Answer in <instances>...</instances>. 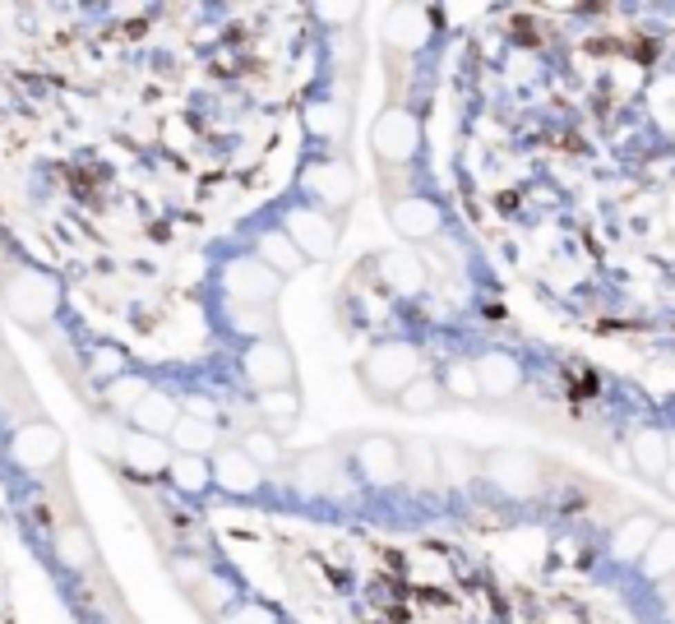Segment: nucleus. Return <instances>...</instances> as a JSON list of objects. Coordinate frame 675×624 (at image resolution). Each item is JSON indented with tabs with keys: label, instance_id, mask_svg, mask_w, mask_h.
Returning a JSON list of instances; mask_svg holds the SVG:
<instances>
[{
	"label": "nucleus",
	"instance_id": "nucleus-1",
	"mask_svg": "<svg viewBox=\"0 0 675 624\" xmlns=\"http://www.w3.org/2000/svg\"><path fill=\"white\" fill-rule=\"evenodd\" d=\"M666 564H675V532L657 541V555L647 560V569H652V574H666Z\"/></svg>",
	"mask_w": 675,
	"mask_h": 624
},
{
	"label": "nucleus",
	"instance_id": "nucleus-2",
	"mask_svg": "<svg viewBox=\"0 0 675 624\" xmlns=\"http://www.w3.org/2000/svg\"><path fill=\"white\" fill-rule=\"evenodd\" d=\"M176 476H181V486H204V467L199 462H176Z\"/></svg>",
	"mask_w": 675,
	"mask_h": 624
}]
</instances>
